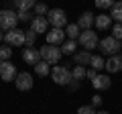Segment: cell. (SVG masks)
<instances>
[{"label":"cell","instance_id":"e0dca14e","mask_svg":"<svg viewBox=\"0 0 122 114\" xmlns=\"http://www.w3.org/2000/svg\"><path fill=\"white\" fill-rule=\"evenodd\" d=\"M79 35H81V29L77 26V22H73V25H67V26H65V37H69V41H77Z\"/></svg>","mask_w":122,"mask_h":114},{"label":"cell","instance_id":"44dd1931","mask_svg":"<svg viewBox=\"0 0 122 114\" xmlns=\"http://www.w3.org/2000/svg\"><path fill=\"white\" fill-rule=\"evenodd\" d=\"M110 18L116 22H122V2H114V6L110 8Z\"/></svg>","mask_w":122,"mask_h":114},{"label":"cell","instance_id":"484cf974","mask_svg":"<svg viewBox=\"0 0 122 114\" xmlns=\"http://www.w3.org/2000/svg\"><path fill=\"white\" fill-rule=\"evenodd\" d=\"M10 57H12V49H10L8 45H2V47H0V59H2V61H8Z\"/></svg>","mask_w":122,"mask_h":114},{"label":"cell","instance_id":"8fae6325","mask_svg":"<svg viewBox=\"0 0 122 114\" xmlns=\"http://www.w3.org/2000/svg\"><path fill=\"white\" fill-rule=\"evenodd\" d=\"M65 43V31H61V29H51L47 33V45H61Z\"/></svg>","mask_w":122,"mask_h":114},{"label":"cell","instance_id":"603a6c76","mask_svg":"<svg viewBox=\"0 0 122 114\" xmlns=\"http://www.w3.org/2000/svg\"><path fill=\"white\" fill-rule=\"evenodd\" d=\"M71 75H73V82H81V79L87 75V69L81 67V65H75L73 69H71Z\"/></svg>","mask_w":122,"mask_h":114},{"label":"cell","instance_id":"cb8c5ba5","mask_svg":"<svg viewBox=\"0 0 122 114\" xmlns=\"http://www.w3.org/2000/svg\"><path fill=\"white\" fill-rule=\"evenodd\" d=\"M90 65H92V69L100 71V69H104V67H106V61H104V57H102V55H94Z\"/></svg>","mask_w":122,"mask_h":114},{"label":"cell","instance_id":"d590c367","mask_svg":"<svg viewBox=\"0 0 122 114\" xmlns=\"http://www.w3.org/2000/svg\"><path fill=\"white\" fill-rule=\"evenodd\" d=\"M120 45H122V43H120Z\"/></svg>","mask_w":122,"mask_h":114},{"label":"cell","instance_id":"4fadbf2b","mask_svg":"<svg viewBox=\"0 0 122 114\" xmlns=\"http://www.w3.org/2000/svg\"><path fill=\"white\" fill-rule=\"evenodd\" d=\"M106 69L110 71V73H118V71L122 69V55L118 53V55L110 57L108 61H106Z\"/></svg>","mask_w":122,"mask_h":114},{"label":"cell","instance_id":"4dcf8cb0","mask_svg":"<svg viewBox=\"0 0 122 114\" xmlns=\"http://www.w3.org/2000/svg\"><path fill=\"white\" fill-rule=\"evenodd\" d=\"M86 78H90L92 82H94V79L98 78V71H96V69H92V67H90V69H87V75H86Z\"/></svg>","mask_w":122,"mask_h":114},{"label":"cell","instance_id":"83f0119b","mask_svg":"<svg viewBox=\"0 0 122 114\" xmlns=\"http://www.w3.org/2000/svg\"><path fill=\"white\" fill-rule=\"evenodd\" d=\"M33 18H35L33 12H18V21L20 22H33Z\"/></svg>","mask_w":122,"mask_h":114},{"label":"cell","instance_id":"4316f807","mask_svg":"<svg viewBox=\"0 0 122 114\" xmlns=\"http://www.w3.org/2000/svg\"><path fill=\"white\" fill-rule=\"evenodd\" d=\"M112 37L122 43V22H116V25L112 26Z\"/></svg>","mask_w":122,"mask_h":114},{"label":"cell","instance_id":"d6a6232c","mask_svg":"<svg viewBox=\"0 0 122 114\" xmlns=\"http://www.w3.org/2000/svg\"><path fill=\"white\" fill-rule=\"evenodd\" d=\"M69 90H77V82H71L69 83Z\"/></svg>","mask_w":122,"mask_h":114},{"label":"cell","instance_id":"7a4b0ae2","mask_svg":"<svg viewBox=\"0 0 122 114\" xmlns=\"http://www.w3.org/2000/svg\"><path fill=\"white\" fill-rule=\"evenodd\" d=\"M51 78H53V82H55L57 86H67V83L73 82V75H71V71L67 69V67H63V65H55V67H53Z\"/></svg>","mask_w":122,"mask_h":114},{"label":"cell","instance_id":"ac0fdd59","mask_svg":"<svg viewBox=\"0 0 122 114\" xmlns=\"http://www.w3.org/2000/svg\"><path fill=\"white\" fill-rule=\"evenodd\" d=\"M110 22H112V18H110V14H98L96 16V21H94V25L98 26V29H100V31H104V29H108L110 26Z\"/></svg>","mask_w":122,"mask_h":114},{"label":"cell","instance_id":"e575fe53","mask_svg":"<svg viewBox=\"0 0 122 114\" xmlns=\"http://www.w3.org/2000/svg\"><path fill=\"white\" fill-rule=\"evenodd\" d=\"M96 114H110V112H106V110H100V112H96Z\"/></svg>","mask_w":122,"mask_h":114},{"label":"cell","instance_id":"6da1fadb","mask_svg":"<svg viewBox=\"0 0 122 114\" xmlns=\"http://www.w3.org/2000/svg\"><path fill=\"white\" fill-rule=\"evenodd\" d=\"M16 22H18V12H14L10 8L0 10V31H6V33L14 31Z\"/></svg>","mask_w":122,"mask_h":114},{"label":"cell","instance_id":"5bb4252c","mask_svg":"<svg viewBox=\"0 0 122 114\" xmlns=\"http://www.w3.org/2000/svg\"><path fill=\"white\" fill-rule=\"evenodd\" d=\"M94 21H96V16H94V14L92 12H83L81 16H79V21H77V26L79 29H81V31H90V26L94 25Z\"/></svg>","mask_w":122,"mask_h":114},{"label":"cell","instance_id":"7c38bea8","mask_svg":"<svg viewBox=\"0 0 122 114\" xmlns=\"http://www.w3.org/2000/svg\"><path fill=\"white\" fill-rule=\"evenodd\" d=\"M47 26H49V22L45 16H35L33 22H30V31H35L39 35V33H47Z\"/></svg>","mask_w":122,"mask_h":114},{"label":"cell","instance_id":"5b68a950","mask_svg":"<svg viewBox=\"0 0 122 114\" xmlns=\"http://www.w3.org/2000/svg\"><path fill=\"white\" fill-rule=\"evenodd\" d=\"M100 49H102V55L114 57V55H118V51L122 49V45H120V41H116L110 35V37H104V39L100 41Z\"/></svg>","mask_w":122,"mask_h":114},{"label":"cell","instance_id":"9c48e42d","mask_svg":"<svg viewBox=\"0 0 122 114\" xmlns=\"http://www.w3.org/2000/svg\"><path fill=\"white\" fill-rule=\"evenodd\" d=\"M16 67L12 65L10 61H2L0 63V78L4 79V82H12V79H16Z\"/></svg>","mask_w":122,"mask_h":114},{"label":"cell","instance_id":"2e32d148","mask_svg":"<svg viewBox=\"0 0 122 114\" xmlns=\"http://www.w3.org/2000/svg\"><path fill=\"white\" fill-rule=\"evenodd\" d=\"M92 53L90 51H79V53H75L73 55V61H75V65H81V67H86V65H90L92 63Z\"/></svg>","mask_w":122,"mask_h":114},{"label":"cell","instance_id":"ba28073f","mask_svg":"<svg viewBox=\"0 0 122 114\" xmlns=\"http://www.w3.org/2000/svg\"><path fill=\"white\" fill-rule=\"evenodd\" d=\"M14 83H16L18 92H29V90L33 88V75L26 73V71H22V73H18V75H16Z\"/></svg>","mask_w":122,"mask_h":114},{"label":"cell","instance_id":"f546056e","mask_svg":"<svg viewBox=\"0 0 122 114\" xmlns=\"http://www.w3.org/2000/svg\"><path fill=\"white\" fill-rule=\"evenodd\" d=\"M77 114H96V110H94V106H79Z\"/></svg>","mask_w":122,"mask_h":114},{"label":"cell","instance_id":"836d02e7","mask_svg":"<svg viewBox=\"0 0 122 114\" xmlns=\"http://www.w3.org/2000/svg\"><path fill=\"white\" fill-rule=\"evenodd\" d=\"M4 35H6V33H2V31H0V41H4Z\"/></svg>","mask_w":122,"mask_h":114},{"label":"cell","instance_id":"7402d4cb","mask_svg":"<svg viewBox=\"0 0 122 114\" xmlns=\"http://www.w3.org/2000/svg\"><path fill=\"white\" fill-rule=\"evenodd\" d=\"M75 49H77L75 41H65V43L61 45V53L63 55H75Z\"/></svg>","mask_w":122,"mask_h":114},{"label":"cell","instance_id":"30bf717a","mask_svg":"<svg viewBox=\"0 0 122 114\" xmlns=\"http://www.w3.org/2000/svg\"><path fill=\"white\" fill-rule=\"evenodd\" d=\"M22 59H25L29 65L35 67L37 63L41 61V51H39V49H35V47H26L25 51H22Z\"/></svg>","mask_w":122,"mask_h":114},{"label":"cell","instance_id":"277c9868","mask_svg":"<svg viewBox=\"0 0 122 114\" xmlns=\"http://www.w3.org/2000/svg\"><path fill=\"white\" fill-rule=\"evenodd\" d=\"M77 43L83 47V51H92V49H96L98 45H100V39H98V35L90 29V31H81Z\"/></svg>","mask_w":122,"mask_h":114},{"label":"cell","instance_id":"52a82bcc","mask_svg":"<svg viewBox=\"0 0 122 114\" xmlns=\"http://www.w3.org/2000/svg\"><path fill=\"white\" fill-rule=\"evenodd\" d=\"M4 43L8 45V47H20V45H25V31L14 29V31L6 33L4 35Z\"/></svg>","mask_w":122,"mask_h":114},{"label":"cell","instance_id":"f1b7e54d","mask_svg":"<svg viewBox=\"0 0 122 114\" xmlns=\"http://www.w3.org/2000/svg\"><path fill=\"white\" fill-rule=\"evenodd\" d=\"M96 6L100 10H104V8H112L114 2H112V0H96Z\"/></svg>","mask_w":122,"mask_h":114},{"label":"cell","instance_id":"ffe728a7","mask_svg":"<svg viewBox=\"0 0 122 114\" xmlns=\"http://www.w3.org/2000/svg\"><path fill=\"white\" fill-rule=\"evenodd\" d=\"M14 6L18 8V12H30V8H35L33 0H14Z\"/></svg>","mask_w":122,"mask_h":114},{"label":"cell","instance_id":"3957f363","mask_svg":"<svg viewBox=\"0 0 122 114\" xmlns=\"http://www.w3.org/2000/svg\"><path fill=\"white\" fill-rule=\"evenodd\" d=\"M47 22L53 26V29H63V26H67V14H65V10L51 8L49 14H47Z\"/></svg>","mask_w":122,"mask_h":114},{"label":"cell","instance_id":"1f68e13d","mask_svg":"<svg viewBox=\"0 0 122 114\" xmlns=\"http://www.w3.org/2000/svg\"><path fill=\"white\" fill-rule=\"evenodd\" d=\"M102 104V98L100 96H92V106H100Z\"/></svg>","mask_w":122,"mask_h":114},{"label":"cell","instance_id":"d6986e66","mask_svg":"<svg viewBox=\"0 0 122 114\" xmlns=\"http://www.w3.org/2000/svg\"><path fill=\"white\" fill-rule=\"evenodd\" d=\"M35 71H37V75H41V78H47V75H51V63H47V61L41 59V61L35 65Z\"/></svg>","mask_w":122,"mask_h":114},{"label":"cell","instance_id":"d4e9b609","mask_svg":"<svg viewBox=\"0 0 122 114\" xmlns=\"http://www.w3.org/2000/svg\"><path fill=\"white\" fill-rule=\"evenodd\" d=\"M35 39H37L35 31H25V45L26 47H35Z\"/></svg>","mask_w":122,"mask_h":114},{"label":"cell","instance_id":"9a60e30c","mask_svg":"<svg viewBox=\"0 0 122 114\" xmlns=\"http://www.w3.org/2000/svg\"><path fill=\"white\" fill-rule=\"evenodd\" d=\"M92 86L96 90H108L110 86H112V79H110V75H102V73H98V78L92 82Z\"/></svg>","mask_w":122,"mask_h":114},{"label":"cell","instance_id":"8992f818","mask_svg":"<svg viewBox=\"0 0 122 114\" xmlns=\"http://www.w3.org/2000/svg\"><path fill=\"white\" fill-rule=\"evenodd\" d=\"M39 51H41V59L47 61V63H57V61L61 59V55H63L61 49L55 47V45H43Z\"/></svg>","mask_w":122,"mask_h":114}]
</instances>
